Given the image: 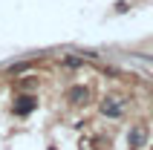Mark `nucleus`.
Returning a JSON list of instances; mask_svg holds the SVG:
<instances>
[{
    "instance_id": "f257e3e1",
    "label": "nucleus",
    "mask_w": 153,
    "mask_h": 150,
    "mask_svg": "<svg viewBox=\"0 0 153 150\" xmlns=\"http://www.w3.org/2000/svg\"><path fill=\"white\" fill-rule=\"evenodd\" d=\"M101 113H104V116H110V118H119V116H121V104H119L116 98H107V101L101 104Z\"/></svg>"
},
{
    "instance_id": "f03ea898",
    "label": "nucleus",
    "mask_w": 153,
    "mask_h": 150,
    "mask_svg": "<svg viewBox=\"0 0 153 150\" xmlns=\"http://www.w3.org/2000/svg\"><path fill=\"white\" fill-rule=\"evenodd\" d=\"M32 110H35V98H32V95H20V98H17L15 113H20V116H23V113H32Z\"/></svg>"
},
{
    "instance_id": "7ed1b4c3",
    "label": "nucleus",
    "mask_w": 153,
    "mask_h": 150,
    "mask_svg": "<svg viewBox=\"0 0 153 150\" xmlns=\"http://www.w3.org/2000/svg\"><path fill=\"white\" fill-rule=\"evenodd\" d=\"M69 98H72V101H84L87 98V90H84V87H78V90L69 92Z\"/></svg>"
},
{
    "instance_id": "20e7f679",
    "label": "nucleus",
    "mask_w": 153,
    "mask_h": 150,
    "mask_svg": "<svg viewBox=\"0 0 153 150\" xmlns=\"http://www.w3.org/2000/svg\"><path fill=\"white\" fill-rule=\"evenodd\" d=\"M142 139H145V133H142V130H136V133L130 136V142H133V144H142Z\"/></svg>"
}]
</instances>
